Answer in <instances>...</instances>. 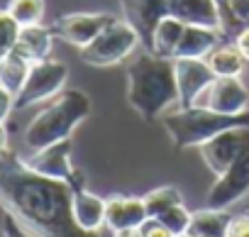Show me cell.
<instances>
[{"instance_id": "6da1fadb", "label": "cell", "mask_w": 249, "mask_h": 237, "mask_svg": "<svg viewBox=\"0 0 249 237\" xmlns=\"http://www.w3.org/2000/svg\"><path fill=\"white\" fill-rule=\"evenodd\" d=\"M73 188L32 171L22 157L0 154V205L37 237H103L83 232L71 213Z\"/></svg>"}, {"instance_id": "7a4b0ae2", "label": "cell", "mask_w": 249, "mask_h": 237, "mask_svg": "<svg viewBox=\"0 0 249 237\" xmlns=\"http://www.w3.org/2000/svg\"><path fill=\"white\" fill-rule=\"evenodd\" d=\"M127 100L144 120H161L178 108L174 59L140 49L127 66Z\"/></svg>"}, {"instance_id": "3957f363", "label": "cell", "mask_w": 249, "mask_h": 237, "mask_svg": "<svg viewBox=\"0 0 249 237\" xmlns=\"http://www.w3.org/2000/svg\"><path fill=\"white\" fill-rule=\"evenodd\" d=\"M90 110H93V100L86 91L81 88L61 91L30 120L22 137L25 149L39 152L61 140H71L73 130L90 115Z\"/></svg>"}, {"instance_id": "277c9868", "label": "cell", "mask_w": 249, "mask_h": 237, "mask_svg": "<svg viewBox=\"0 0 249 237\" xmlns=\"http://www.w3.org/2000/svg\"><path fill=\"white\" fill-rule=\"evenodd\" d=\"M161 125L166 135L171 137L174 147L193 149L217 137L225 130L249 128V112L247 115H217L205 108H176L161 117Z\"/></svg>"}, {"instance_id": "5b68a950", "label": "cell", "mask_w": 249, "mask_h": 237, "mask_svg": "<svg viewBox=\"0 0 249 237\" xmlns=\"http://www.w3.org/2000/svg\"><path fill=\"white\" fill-rule=\"evenodd\" d=\"M142 49V39L135 32V27L124 20L115 18L88 47L78 49L81 61L88 66H115L132 59Z\"/></svg>"}, {"instance_id": "8992f818", "label": "cell", "mask_w": 249, "mask_h": 237, "mask_svg": "<svg viewBox=\"0 0 249 237\" xmlns=\"http://www.w3.org/2000/svg\"><path fill=\"white\" fill-rule=\"evenodd\" d=\"M66 81H69V66L64 61H56V59L35 61L30 66L22 91L15 95V110H25L30 105H39L56 98L64 91Z\"/></svg>"}, {"instance_id": "52a82bcc", "label": "cell", "mask_w": 249, "mask_h": 237, "mask_svg": "<svg viewBox=\"0 0 249 237\" xmlns=\"http://www.w3.org/2000/svg\"><path fill=\"white\" fill-rule=\"evenodd\" d=\"M22 162L42 176L66 181L73 191L86 188L83 174L73 166V140H61L39 152H27V157H22Z\"/></svg>"}, {"instance_id": "ba28073f", "label": "cell", "mask_w": 249, "mask_h": 237, "mask_svg": "<svg viewBox=\"0 0 249 237\" xmlns=\"http://www.w3.org/2000/svg\"><path fill=\"white\" fill-rule=\"evenodd\" d=\"M193 108H205L217 115H247L249 112V86L244 76L215 78L193 103Z\"/></svg>"}, {"instance_id": "9c48e42d", "label": "cell", "mask_w": 249, "mask_h": 237, "mask_svg": "<svg viewBox=\"0 0 249 237\" xmlns=\"http://www.w3.org/2000/svg\"><path fill=\"white\" fill-rule=\"evenodd\" d=\"M247 196H249V145L244 147V152L232 162V166L225 174L215 176V183L208 188L205 205L230 210Z\"/></svg>"}, {"instance_id": "30bf717a", "label": "cell", "mask_w": 249, "mask_h": 237, "mask_svg": "<svg viewBox=\"0 0 249 237\" xmlns=\"http://www.w3.org/2000/svg\"><path fill=\"white\" fill-rule=\"evenodd\" d=\"M112 20H115L112 13H69V15H61L52 27H54V35L61 42H66L76 49H83Z\"/></svg>"}, {"instance_id": "8fae6325", "label": "cell", "mask_w": 249, "mask_h": 237, "mask_svg": "<svg viewBox=\"0 0 249 237\" xmlns=\"http://www.w3.org/2000/svg\"><path fill=\"white\" fill-rule=\"evenodd\" d=\"M247 145H249V128H232V130H225L217 137L208 140L198 149H200V157H203L205 166L215 176H220L232 166V162L244 152Z\"/></svg>"}, {"instance_id": "7c38bea8", "label": "cell", "mask_w": 249, "mask_h": 237, "mask_svg": "<svg viewBox=\"0 0 249 237\" xmlns=\"http://www.w3.org/2000/svg\"><path fill=\"white\" fill-rule=\"evenodd\" d=\"M120 13L142 39V49H149L154 30L169 18V0H120Z\"/></svg>"}, {"instance_id": "4fadbf2b", "label": "cell", "mask_w": 249, "mask_h": 237, "mask_svg": "<svg viewBox=\"0 0 249 237\" xmlns=\"http://www.w3.org/2000/svg\"><path fill=\"white\" fill-rule=\"evenodd\" d=\"M176 86H178V108H193L198 95L217 78L205 59H174Z\"/></svg>"}, {"instance_id": "5bb4252c", "label": "cell", "mask_w": 249, "mask_h": 237, "mask_svg": "<svg viewBox=\"0 0 249 237\" xmlns=\"http://www.w3.org/2000/svg\"><path fill=\"white\" fill-rule=\"evenodd\" d=\"M149 220L142 196H110L105 208V227L110 235L130 227H142Z\"/></svg>"}, {"instance_id": "9a60e30c", "label": "cell", "mask_w": 249, "mask_h": 237, "mask_svg": "<svg viewBox=\"0 0 249 237\" xmlns=\"http://www.w3.org/2000/svg\"><path fill=\"white\" fill-rule=\"evenodd\" d=\"M105 208H107V198L88 191V188H78L73 191V201H71V213H73V222L90 235L105 232Z\"/></svg>"}, {"instance_id": "2e32d148", "label": "cell", "mask_w": 249, "mask_h": 237, "mask_svg": "<svg viewBox=\"0 0 249 237\" xmlns=\"http://www.w3.org/2000/svg\"><path fill=\"white\" fill-rule=\"evenodd\" d=\"M169 15L183 25L220 30V0H169Z\"/></svg>"}, {"instance_id": "e0dca14e", "label": "cell", "mask_w": 249, "mask_h": 237, "mask_svg": "<svg viewBox=\"0 0 249 237\" xmlns=\"http://www.w3.org/2000/svg\"><path fill=\"white\" fill-rule=\"evenodd\" d=\"M54 37H56V35H54V27H47L44 22H42V25L22 27V30H20V37H18V44H15V54H20V56L27 59L30 64L44 61V59H49V54H52Z\"/></svg>"}, {"instance_id": "ac0fdd59", "label": "cell", "mask_w": 249, "mask_h": 237, "mask_svg": "<svg viewBox=\"0 0 249 237\" xmlns=\"http://www.w3.org/2000/svg\"><path fill=\"white\" fill-rule=\"evenodd\" d=\"M220 42H225L220 30L188 25L186 32H183V39H181V44H178L174 59H205V56H208Z\"/></svg>"}, {"instance_id": "d6986e66", "label": "cell", "mask_w": 249, "mask_h": 237, "mask_svg": "<svg viewBox=\"0 0 249 237\" xmlns=\"http://www.w3.org/2000/svg\"><path fill=\"white\" fill-rule=\"evenodd\" d=\"M208 66L217 78H230V76H244L249 69V61L242 56V52L234 47V42H220L208 56Z\"/></svg>"}, {"instance_id": "ffe728a7", "label": "cell", "mask_w": 249, "mask_h": 237, "mask_svg": "<svg viewBox=\"0 0 249 237\" xmlns=\"http://www.w3.org/2000/svg\"><path fill=\"white\" fill-rule=\"evenodd\" d=\"M188 25H183L181 20L176 18H164L159 22V27L154 30V37H152V44L147 52L157 54V56H164V59H174L176 56V49L183 39V32H186Z\"/></svg>"}, {"instance_id": "44dd1931", "label": "cell", "mask_w": 249, "mask_h": 237, "mask_svg": "<svg viewBox=\"0 0 249 237\" xmlns=\"http://www.w3.org/2000/svg\"><path fill=\"white\" fill-rule=\"evenodd\" d=\"M232 222V213L230 210H220V208H200L193 210V220H191V230L188 235H203V237H225L227 227Z\"/></svg>"}, {"instance_id": "7402d4cb", "label": "cell", "mask_w": 249, "mask_h": 237, "mask_svg": "<svg viewBox=\"0 0 249 237\" xmlns=\"http://www.w3.org/2000/svg\"><path fill=\"white\" fill-rule=\"evenodd\" d=\"M30 61L22 59L20 54H10L5 59H0V86H3L8 93L18 95L27 81V73H30Z\"/></svg>"}, {"instance_id": "603a6c76", "label": "cell", "mask_w": 249, "mask_h": 237, "mask_svg": "<svg viewBox=\"0 0 249 237\" xmlns=\"http://www.w3.org/2000/svg\"><path fill=\"white\" fill-rule=\"evenodd\" d=\"M220 20L222 37H237V32L249 25V0H220Z\"/></svg>"}, {"instance_id": "cb8c5ba5", "label": "cell", "mask_w": 249, "mask_h": 237, "mask_svg": "<svg viewBox=\"0 0 249 237\" xmlns=\"http://www.w3.org/2000/svg\"><path fill=\"white\" fill-rule=\"evenodd\" d=\"M5 10L10 13V18L20 27H30V25H42L44 22L47 5H44V0H10Z\"/></svg>"}, {"instance_id": "d4e9b609", "label": "cell", "mask_w": 249, "mask_h": 237, "mask_svg": "<svg viewBox=\"0 0 249 237\" xmlns=\"http://www.w3.org/2000/svg\"><path fill=\"white\" fill-rule=\"evenodd\" d=\"M144 198V205H147V213L149 218H159L161 213H166L169 208L183 203V196L176 186H159V188H152L149 193L142 196Z\"/></svg>"}, {"instance_id": "484cf974", "label": "cell", "mask_w": 249, "mask_h": 237, "mask_svg": "<svg viewBox=\"0 0 249 237\" xmlns=\"http://www.w3.org/2000/svg\"><path fill=\"white\" fill-rule=\"evenodd\" d=\"M159 222H164L176 237H186L188 230H191V220H193V213L186 208V203H178L174 208H169L166 213H161L157 218Z\"/></svg>"}, {"instance_id": "4316f807", "label": "cell", "mask_w": 249, "mask_h": 237, "mask_svg": "<svg viewBox=\"0 0 249 237\" xmlns=\"http://www.w3.org/2000/svg\"><path fill=\"white\" fill-rule=\"evenodd\" d=\"M20 25L10 18L8 10H0V59H5L15 52L18 37H20Z\"/></svg>"}, {"instance_id": "83f0119b", "label": "cell", "mask_w": 249, "mask_h": 237, "mask_svg": "<svg viewBox=\"0 0 249 237\" xmlns=\"http://www.w3.org/2000/svg\"><path fill=\"white\" fill-rule=\"evenodd\" d=\"M0 232H3V237H37L5 208H3V220H0Z\"/></svg>"}, {"instance_id": "f1b7e54d", "label": "cell", "mask_w": 249, "mask_h": 237, "mask_svg": "<svg viewBox=\"0 0 249 237\" xmlns=\"http://www.w3.org/2000/svg\"><path fill=\"white\" fill-rule=\"evenodd\" d=\"M225 237H249V215L247 213L232 215V222H230Z\"/></svg>"}, {"instance_id": "f546056e", "label": "cell", "mask_w": 249, "mask_h": 237, "mask_svg": "<svg viewBox=\"0 0 249 237\" xmlns=\"http://www.w3.org/2000/svg\"><path fill=\"white\" fill-rule=\"evenodd\" d=\"M142 232H144V237H176L164 222H159L157 218H149L144 225H142Z\"/></svg>"}, {"instance_id": "4dcf8cb0", "label": "cell", "mask_w": 249, "mask_h": 237, "mask_svg": "<svg viewBox=\"0 0 249 237\" xmlns=\"http://www.w3.org/2000/svg\"><path fill=\"white\" fill-rule=\"evenodd\" d=\"M13 110H15V95L0 86V123H5Z\"/></svg>"}, {"instance_id": "1f68e13d", "label": "cell", "mask_w": 249, "mask_h": 237, "mask_svg": "<svg viewBox=\"0 0 249 237\" xmlns=\"http://www.w3.org/2000/svg\"><path fill=\"white\" fill-rule=\"evenodd\" d=\"M234 47L242 52V56L249 61V25L247 27H242L239 32H237V37H234Z\"/></svg>"}, {"instance_id": "d6a6232c", "label": "cell", "mask_w": 249, "mask_h": 237, "mask_svg": "<svg viewBox=\"0 0 249 237\" xmlns=\"http://www.w3.org/2000/svg\"><path fill=\"white\" fill-rule=\"evenodd\" d=\"M8 147H10V135H8L5 123H0V154H5Z\"/></svg>"}, {"instance_id": "836d02e7", "label": "cell", "mask_w": 249, "mask_h": 237, "mask_svg": "<svg viewBox=\"0 0 249 237\" xmlns=\"http://www.w3.org/2000/svg\"><path fill=\"white\" fill-rule=\"evenodd\" d=\"M112 237H144V232H142V227H130V230H120V232H115Z\"/></svg>"}, {"instance_id": "e575fe53", "label": "cell", "mask_w": 249, "mask_h": 237, "mask_svg": "<svg viewBox=\"0 0 249 237\" xmlns=\"http://www.w3.org/2000/svg\"><path fill=\"white\" fill-rule=\"evenodd\" d=\"M186 237H203V235H186Z\"/></svg>"}, {"instance_id": "d590c367", "label": "cell", "mask_w": 249, "mask_h": 237, "mask_svg": "<svg viewBox=\"0 0 249 237\" xmlns=\"http://www.w3.org/2000/svg\"><path fill=\"white\" fill-rule=\"evenodd\" d=\"M244 213H247V215H249V205H247V208H244Z\"/></svg>"}]
</instances>
